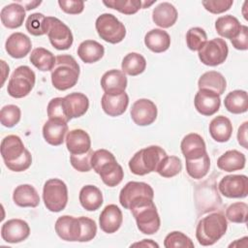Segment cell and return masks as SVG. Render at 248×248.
I'll use <instances>...</instances> for the list:
<instances>
[{
    "label": "cell",
    "mask_w": 248,
    "mask_h": 248,
    "mask_svg": "<svg viewBox=\"0 0 248 248\" xmlns=\"http://www.w3.org/2000/svg\"><path fill=\"white\" fill-rule=\"evenodd\" d=\"M135 247V246H141V247H159V245L154 242L152 239H143L140 242H137L131 245V247Z\"/></svg>",
    "instance_id": "56"
},
{
    "label": "cell",
    "mask_w": 248,
    "mask_h": 248,
    "mask_svg": "<svg viewBox=\"0 0 248 248\" xmlns=\"http://www.w3.org/2000/svg\"><path fill=\"white\" fill-rule=\"evenodd\" d=\"M228 222L224 214L213 212L202 218L196 228V237L202 246L216 243L227 232Z\"/></svg>",
    "instance_id": "4"
},
{
    "label": "cell",
    "mask_w": 248,
    "mask_h": 248,
    "mask_svg": "<svg viewBox=\"0 0 248 248\" xmlns=\"http://www.w3.org/2000/svg\"><path fill=\"white\" fill-rule=\"evenodd\" d=\"M101 105L103 110L108 116H119L125 112L129 105V97L126 92L119 95L104 94L102 96Z\"/></svg>",
    "instance_id": "24"
},
{
    "label": "cell",
    "mask_w": 248,
    "mask_h": 248,
    "mask_svg": "<svg viewBox=\"0 0 248 248\" xmlns=\"http://www.w3.org/2000/svg\"><path fill=\"white\" fill-rule=\"evenodd\" d=\"M29 60L38 70L42 72H47L52 71L55 65L56 57H54L53 53L48 49L44 47H37L31 51Z\"/></svg>",
    "instance_id": "36"
},
{
    "label": "cell",
    "mask_w": 248,
    "mask_h": 248,
    "mask_svg": "<svg viewBox=\"0 0 248 248\" xmlns=\"http://www.w3.org/2000/svg\"><path fill=\"white\" fill-rule=\"evenodd\" d=\"M46 34L52 46L58 50L69 49L73 45L71 29L57 17L46 16Z\"/></svg>",
    "instance_id": "9"
},
{
    "label": "cell",
    "mask_w": 248,
    "mask_h": 248,
    "mask_svg": "<svg viewBox=\"0 0 248 248\" xmlns=\"http://www.w3.org/2000/svg\"><path fill=\"white\" fill-rule=\"evenodd\" d=\"M164 246L166 248H176V247H190L193 248L194 242L192 239L181 232H171L165 237Z\"/></svg>",
    "instance_id": "46"
},
{
    "label": "cell",
    "mask_w": 248,
    "mask_h": 248,
    "mask_svg": "<svg viewBox=\"0 0 248 248\" xmlns=\"http://www.w3.org/2000/svg\"><path fill=\"white\" fill-rule=\"evenodd\" d=\"M61 10L69 15H78L84 9V2L80 0H59Z\"/></svg>",
    "instance_id": "52"
},
{
    "label": "cell",
    "mask_w": 248,
    "mask_h": 248,
    "mask_svg": "<svg viewBox=\"0 0 248 248\" xmlns=\"http://www.w3.org/2000/svg\"><path fill=\"white\" fill-rule=\"evenodd\" d=\"M16 3L20 4L25 9V11H30L40 6L42 1H16Z\"/></svg>",
    "instance_id": "55"
},
{
    "label": "cell",
    "mask_w": 248,
    "mask_h": 248,
    "mask_svg": "<svg viewBox=\"0 0 248 248\" xmlns=\"http://www.w3.org/2000/svg\"><path fill=\"white\" fill-rule=\"evenodd\" d=\"M248 122L245 121L239 128H238V132H237V140L238 143L244 147L245 149L248 148L247 145V131H248Z\"/></svg>",
    "instance_id": "54"
},
{
    "label": "cell",
    "mask_w": 248,
    "mask_h": 248,
    "mask_svg": "<svg viewBox=\"0 0 248 248\" xmlns=\"http://www.w3.org/2000/svg\"><path fill=\"white\" fill-rule=\"evenodd\" d=\"M122 211L115 204L107 205L99 217L100 228L107 233H113L117 232L122 225Z\"/></svg>",
    "instance_id": "21"
},
{
    "label": "cell",
    "mask_w": 248,
    "mask_h": 248,
    "mask_svg": "<svg viewBox=\"0 0 248 248\" xmlns=\"http://www.w3.org/2000/svg\"><path fill=\"white\" fill-rule=\"evenodd\" d=\"M79 202L87 211H95L103 204V194L94 185H85L79 191Z\"/></svg>",
    "instance_id": "31"
},
{
    "label": "cell",
    "mask_w": 248,
    "mask_h": 248,
    "mask_svg": "<svg viewBox=\"0 0 248 248\" xmlns=\"http://www.w3.org/2000/svg\"><path fill=\"white\" fill-rule=\"evenodd\" d=\"M229 53L228 45L221 38H214L207 41L199 50L198 55L201 62L206 66L215 67L223 64Z\"/></svg>",
    "instance_id": "10"
},
{
    "label": "cell",
    "mask_w": 248,
    "mask_h": 248,
    "mask_svg": "<svg viewBox=\"0 0 248 248\" xmlns=\"http://www.w3.org/2000/svg\"><path fill=\"white\" fill-rule=\"evenodd\" d=\"M79 73V65L73 56L58 55L51 71V83L57 90L65 91L77 84Z\"/></svg>",
    "instance_id": "3"
},
{
    "label": "cell",
    "mask_w": 248,
    "mask_h": 248,
    "mask_svg": "<svg viewBox=\"0 0 248 248\" xmlns=\"http://www.w3.org/2000/svg\"><path fill=\"white\" fill-rule=\"evenodd\" d=\"M21 116L20 108L16 105H7L1 108L0 111V121L5 127L12 128L16 126Z\"/></svg>",
    "instance_id": "45"
},
{
    "label": "cell",
    "mask_w": 248,
    "mask_h": 248,
    "mask_svg": "<svg viewBox=\"0 0 248 248\" xmlns=\"http://www.w3.org/2000/svg\"><path fill=\"white\" fill-rule=\"evenodd\" d=\"M127 83L128 80L125 74L116 69L106 72L101 78L102 89L108 95H119L125 92Z\"/></svg>",
    "instance_id": "17"
},
{
    "label": "cell",
    "mask_w": 248,
    "mask_h": 248,
    "mask_svg": "<svg viewBox=\"0 0 248 248\" xmlns=\"http://www.w3.org/2000/svg\"><path fill=\"white\" fill-rule=\"evenodd\" d=\"M44 203L51 212L62 211L68 202V188L64 181L51 178L46 181L43 188Z\"/></svg>",
    "instance_id": "6"
},
{
    "label": "cell",
    "mask_w": 248,
    "mask_h": 248,
    "mask_svg": "<svg viewBox=\"0 0 248 248\" xmlns=\"http://www.w3.org/2000/svg\"><path fill=\"white\" fill-rule=\"evenodd\" d=\"M57 235L66 241H78L80 235V222L78 218L70 215L60 216L55 222Z\"/></svg>",
    "instance_id": "16"
},
{
    "label": "cell",
    "mask_w": 248,
    "mask_h": 248,
    "mask_svg": "<svg viewBox=\"0 0 248 248\" xmlns=\"http://www.w3.org/2000/svg\"><path fill=\"white\" fill-rule=\"evenodd\" d=\"M177 11L169 2H162L153 9L152 19L154 23L162 28H170L177 20Z\"/></svg>",
    "instance_id": "26"
},
{
    "label": "cell",
    "mask_w": 248,
    "mask_h": 248,
    "mask_svg": "<svg viewBox=\"0 0 248 248\" xmlns=\"http://www.w3.org/2000/svg\"><path fill=\"white\" fill-rule=\"evenodd\" d=\"M103 4L124 15H134L142 8V1L140 0H108L103 1Z\"/></svg>",
    "instance_id": "41"
},
{
    "label": "cell",
    "mask_w": 248,
    "mask_h": 248,
    "mask_svg": "<svg viewBox=\"0 0 248 248\" xmlns=\"http://www.w3.org/2000/svg\"><path fill=\"white\" fill-rule=\"evenodd\" d=\"M207 42V35L201 27H192L186 33V44L189 49L200 50Z\"/></svg>",
    "instance_id": "43"
},
{
    "label": "cell",
    "mask_w": 248,
    "mask_h": 248,
    "mask_svg": "<svg viewBox=\"0 0 248 248\" xmlns=\"http://www.w3.org/2000/svg\"><path fill=\"white\" fill-rule=\"evenodd\" d=\"M30 234V227L22 219H11L5 222L1 228V237L8 243H19Z\"/></svg>",
    "instance_id": "14"
},
{
    "label": "cell",
    "mask_w": 248,
    "mask_h": 248,
    "mask_svg": "<svg viewBox=\"0 0 248 248\" xmlns=\"http://www.w3.org/2000/svg\"><path fill=\"white\" fill-rule=\"evenodd\" d=\"M63 105L65 113L71 120L85 114L89 108V100L83 93L73 92L63 98Z\"/></svg>",
    "instance_id": "19"
},
{
    "label": "cell",
    "mask_w": 248,
    "mask_h": 248,
    "mask_svg": "<svg viewBox=\"0 0 248 248\" xmlns=\"http://www.w3.org/2000/svg\"><path fill=\"white\" fill-rule=\"evenodd\" d=\"M228 111L233 114L244 113L248 109V95L245 90H233L228 93L224 100Z\"/></svg>",
    "instance_id": "35"
},
{
    "label": "cell",
    "mask_w": 248,
    "mask_h": 248,
    "mask_svg": "<svg viewBox=\"0 0 248 248\" xmlns=\"http://www.w3.org/2000/svg\"><path fill=\"white\" fill-rule=\"evenodd\" d=\"M202 6L211 14L217 15L229 11L233 4L232 0H203Z\"/></svg>",
    "instance_id": "51"
},
{
    "label": "cell",
    "mask_w": 248,
    "mask_h": 248,
    "mask_svg": "<svg viewBox=\"0 0 248 248\" xmlns=\"http://www.w3.org/2000/svg\"><path fill=\"white\" fill-rule=\"evenodd\" d=\"M67 132V122L60 119H48L43 127L44 139L47 143L53 146L61 145L64 142Z\"/></svg>",
    "instance_id": "22"
},
{
    "label": "cell",
    "mask_w": 248,
    "mask_h": 248,
    "mask_svg": "<svg viewBox=\"0 0 248 248\" xmlns=\"http://www.w3.org/2000/svg\"><path fill=\"white\" fill-rule=\"evenodd\" d=\"M129 209L135 217L137 227L140 232L144 234H154L159 231L161 220L153 199L141 197L132 202L129 205Z\"/></svg>",
    "instance_id": "2"
},
{
    "label": "cell",
    "mask_w": 248,
    "mask_h": 248,
    "mask_svg": "<svg viewBox=\"0 0 248 248\" xmlns=\"http://www.w3.org/2000/svg\"><path fill=\"white\" fill-rule=\"evenodd\" d=\"M218 189L226 198H245L248 195V177L244 174L226 175L220 180Z\"/></svg>",
    "instance_id": "11"
},
{
    "label": "cell",
    "mask_w": 248,
    "mask_h": 248,
    "mask_svg": "<svg viewBox=\"0 0 248 248\" xmlns=\"http://www.w3.org/2000/svg\"><path fill=\"white\" fill-rule=\"evenodd\" d=\"M36 81V76L30 67L22 65L17 67L12 74L7 92L13 98H23L27 96L33 89Z\"/></svg>",
    "instance_id": "7"
},
{
    "label": "cell",
    "mask_w": 248,
    "mask_h": 248,
    "mask_svg": "<svg viewBox=\"0 0 248 248\" xmlns=\"http://www.w3.org/2000/svg\"><path fill=\"white\" fill-rule=\"evenodd\" d=\"M215 29L221 37L232 40L235 38L240 32L241 24L235 16L232 15H226L216 19Z\"/></svg>",
    "instance_id": "34"
},
{
    "label": "cell",
    "mask_w": 248,
    "mask_h": 248,
    "mask_svg": "<svg viewBox=\"0 0 248 248\" xmlns=\"http://www.w3.org/2000/svg\"><path fill=\"white\" fill-rule=\"evenodd\" d=\"M32 43L29 37L23 33L16 32L8 37L5 43V49L13 58H23L30 51Z\"/></svg>",
    "instance_id": "18"
},
{
    "label": "cell",
    "mask_w": 248,
    "mask_h": 248,
    "mask_svg": "<svg viewBox=\"0 0 248 248\" xmlns=\"http://www.w3.org/2000/svg\"><path fill=\"white\" fill-rule=\"evenodd\" d=\"M199 89H208L218 95H222L227 87V81L224 76L216 71H208L201 76L198 81Z\"/></svg>",
    "instance_id": "33"
},
{
    "label": "cell",
    "mask_w": 248,
    "mask_h": 248,
    "mask_svg": "<svg viewBox=\"0 0 248 248\" xmlns=\"http://www.w3.org/2000/svg\"><path fill=\"white\" fill-rule=\"evenodd\" d=\"M194 105L199 113L204 116H211L220 108V95L208 89H199L195 95Z\"/></svg>",
    "instance_id": "15"
},
{
    "label": "cell",
    "mask_w": 248,
    "mask_h": 248,
    "mask_svg": "<svg viewBox=\"0 0 248 248\" xmlns=\"http://www.w3.org/2000/svg\"><path fill=\"white\" fill-rule=\"evenodd\" d=\"M141 197H149L153 199L154 191L152 187L145 182L130 181L121 189L119 202L124 208L129 209L130 203Z\"/></svg>",
    "instance_id": "13"
},
{
    "label": "cell",
    "mask_w": 248,
    "mask_h": 248,
    "mask_svg": "<svg viewBox=\"0 0 248 248\" xmlns=\"http://www.w3.org/2000/svg\"><path fill=\"white\" fill-rule=\"evenodd\" d=\"M182 170L181 160L177 156H165L160 162L157 172L166 178H170L177 175Z\"/></svg>",
    "instance_id": "40"
},
{
    "label": "cell",
    "mask_w": 248,
    "mask_h": 248,
    "mask_svg": "<svg viewBox=\"0 0 248 248\" xmlns=\"http://www.w3.org/2000/svg\"><path fill=\"white\" fill-rule=\"evenodd\" d=\"M80 222V235L78 238V242H87L92 240L97 233V225L94 220L88 217H78Z\"/></svg>",
    "instance_id": "48"
},
{
    "label": "cell",
    "mask_w": 248,
    "mask_h": 248,
    "mask_svg": "<svg viewBox=\"0 0 248 248\" xmlns=\"http://www.w3.org/2000/svg\"><path fill=\"white\" fill-rule=\"evenodd\" d=\"M247 211L248 205L245 202H237L229 205L226 209V218L232 223H243L247 222Z\"/></svg>",
    "instance_id": "44"
},
{
    "label": "cell",
    "mask_w": 248,
    "mask_h": 248,
    "mask_svg": "<svg viewBox=\"0 0 248 248\" xmlns=\"http://www.w3.org/2000/svg\"><path fill=\"white\" fill-rule=\"evenodd\" d=\"M13 201L20 207H36L40 203V197L32 185L21 184L14 190Z\"/></svg>",
    "instance_id": "27"
},
{
    "label": "cell",
    "mask_w": 248,
    "mask_h": 248,
    "mask_svg": "<svg viewBox=\"0 0 248 248\" xmlns=\"http://www.w3.org/2000/svg\"><path fill=\"white\" fill-rule=\"evenodd\" d=\"M146 68V60L145 58L137 52H130L126 56H124L121 69L122 72L126 75L136 77L144 72Z\"/></svg>",
    "instance_id": "38"
},
{
    "label": "cell",
    "mask_w": 248,
    "mask_h": 248,
    "mask_svg": "<svg viewBox=\"0 0 248 248\" xmlns=\"http://www.w3.org/2000/svg\"><path fill=\"white\" fill-rule=\"evenodd\" d=\"M98 174L100 175L103 182L108 187H114L118 185L124 177L123 169L116 160H113L105 165L100 170Z\"/></svg>",
    "instance_id": "37"
},
{
    "label": "cell",
    "mask_w": 248,
    "mask_h": 248,
    "mask_svg": "<svg viewBox=\"0 0 248 248\" xmlns=\"http://www.w3.org/2000/svg\"><path fill=\"white\" fill-rule=\"evenodd\" d=\"M25 27L31 35L43 36L46 34V16L41 13H34L27 17Z\"/></svg>",
    "instance_id": "42"
},
{
    "label": "cell",
    "mask_w": 248,
    "mask_h": 248,
    "mask_svg": "<svg viewBox=\"0 0 248 248\" xmlns=\"http://www.w3.org/2000/svg\"><path fill=\"white\" fill-rule=\"evenodd\" d=\"M245 155L235 149L228 150L222 154L217 160V167L228 172L242 170L245 167Z\"/></svg>",
    "instance_id": "32"
},
{
    "label": "cell",
    "mask_w": 248,
    "mask_h": 248,
    "mask_svg": "<svg viewBox=\"0 0 248 248\" xmlns=\"http://www.w3.org/2000/svg\"><path fill=\"white\" fill-rule=\"evenodd\" d=\"M66 146L71 154H83L91 149L89 135L82 129H75L66 135Z\"/></svg>",
    "instance_id": "23"
},
{
    "label": "cell",
    "mask_w": 248,
    "mask_h": 248,
    "mask_svg": "<svg viewBox=\"0 0 248 248\" xmlns=\"http://www.w3.org/2000/svg\"><path fill=\"white\" fill-rule=\"evenodd\" d=\"M105 54L103 45L94 40H85L78 47V57L86 64H92L99 61Z\"/></svg>",
    "instance_id": "30"
},
{
    "label": "cell",
    "mask_w": 248,
    "mask_h": 248,
    "mask_svg": "<svg viewBox=\"0 0 248 248\" xmlns=\"http://www.w3.org/2000/svg\"><path fill=\"white\" fill-rule=\"evenodd\" d=\"M116 160L114 155L107 149H98L93 152L91 156V166L96 173H99L100 170L108 163Z\"/></svg>",
    "instance_id": "50"
},
{
    "label": "cell",
    "mask_w": 248,
    "mask_h": 248,
    "mask_svg": "<svg viewBox=\"0 0 248 248\" xmlns=\"http://www.w3.org/2000/svg\"><path fill=\"white\" fill-rule=\"evenodd\" d=\"M0 18L3 25L9 29H16L22 25L25 18V9L18 3H11L2 8Z\"/></svg>",
    "instance_id": "25"
},
{
    "label": "cell",
    "mask_w": 248,
    "mask_h": 248,
    "mask_svg": "<svg viewBox=\"0 0 248 248\" xmlns=\"http://www.w3.org/2000/svg\"><path fill=\"white\" fill-rule=\"evenodd\" d=\"M96 31L101 39L109 44H118L126 36V28L118 18L111 14H102L95 22Z\"/></svg>",
    "instance_id": "8"
},
{
    "label": "cell",
    "mask_w": 248,
    "mask_h": 248,
    "mask_svg": "<svg viewBox=\"0 0 248 248\" xmlns=\"http://www.w3.org/2000/svg\"><path fill=\"white\" fill-rule=\"evenodd\" d=\"M166 151L158 145H150L136 152L129 161V169L136 175H145L157 170Z\"/></svg>",
    "instance_id": "5"
},
{
    "label": "cell",
    "mask_w": 248,
    "mask_h": 248,
    "mask_svg": "<svg viewBox=\"0 0 248 248\" xmlns=\"http://www.w3.org/2000/svg\"><path fill=\"white\" fill-rule=\"evenodd\" d=\"M46 112H47L48 119H60L67 123L70 121V119L67 117L65 113L63 98L57 97V98L51 99L47 105Z\"/></svg>",
    "instance_id": "47"
},
{
    "label": "cell",
    "mask_w": 248,
    "mask_h": 248,
    "mask_svg": "<svg viewBox=\"0 0 248 248\" xmlns=\"http://www.w3.org/2000/svg\"><path fill=\"white\" fill-rule=\"evenodd\" d=\"M209 134L217 142L228 141L232 134V125L231 120L224 115L214 117L209 124Z\"/></svg>",
    "instance_id": "29"
},
{
    "label": "cell",
    "mask_w": 248,
    "mask_h": 248,
    "mask_svg": "<svg viewBox=\"0 0 248 248\" xmlns=\"http://www.w3.org/2000/svg\"><path fill=\"white\" fill-rule=\"evenodd\" d=\"M1 155L5 166L16 172L24 171L32 164V156L24 147L21 139L16 135H9L1 141Z\"/></svg>",
    "instance_id": "1"
},
{
    "label": "cell",
    "mask_w": 248,
    "mask_h": 248,
    "mask_svg": "<svg viewBox=\"0 0 248 248\" xmlns=\"http://www.w3.org/2000/svg\"><path fill=\"white\" fill-rule=\"evenodd\" d=\"M186 171L190 177L194 179L203 178L209 171L210 159L207 152L198 159L185 160Z\"/></svg>",
    "instance_id": "39"
},
{
    "label": "cell",
    "mask_w": 248,
    "mask_h": 248,
    "mask_svg": "<svg viewBox=\"0 0 248 248\" xmlns=\"http://www.w3.org/2000/svg\"><path fill=\"white\" fill-rule=\"evenodd\" d=\"M144 44L148 49L155 53H161L169 49L170 46V37L163 29H152L145 34Z\"/></svg>",
    "instance_id": "28"
},
{
    "label": "cell",
    "mask_w": 248,
    "mask_h": 248,
    "mask_svg": "<svg viewBox=\"0 0 248 248\" xmlns=\"http://www.w3.org/2000/svg\"><path fill=\"white\" fill-rule=\"evenodd\" d=\"M180 148L185 160L198 159L206 153V145L203 139L196 133L186 135L181 140Z\"/></svg>",
    "instance_id": "20"
},
{
    "label": "cell",
    "mask_w": 248,
    "mask_h": 248,
    "mask_svg": "<svg viewBox=\"0 0 248 248\" xmlns=\"http://www.w3.org/2000/svg\"><path fill=\"white\" fill-rule=\"evenodd\" d=\"M157 107L149 99H139L131 108V118L139 126H148L157 118Z\"/></svg>",
    "instance_id": "12"
},
{
    "label": "cell",
    "mask_w": 248,
    "mask_h": 248,
    "mask_svg": "<svg viewBox=\"0 0 248 248\" xmlns=\"http://www.w3.org/2000/svg\"><path fill=\"white\" fill-rule=\"evenodd\" d=\"M93 150H89L83 154H71L70 162L74 169L78 171L86 172L92 169L91 166V156L93 154Z\"/></svg>",
    "instance_id": "49"
},
{
    "label": "cell",
    "mask_w": 248,
    "mask_h": 248,
    "mask_svg": "<svg viewBox=\"0 0 248 248\" xmlns=\"http://www.w3.org/2000/svg\"><path fill=\"white\" fill-rule=\"evenodd\" d=\"M231 42L232 46L238 50L248 49V27L246 25H241L240 32L235 38L232 39Z\"/></svg>",
    "instance_id": "53"
}]
</instances>
